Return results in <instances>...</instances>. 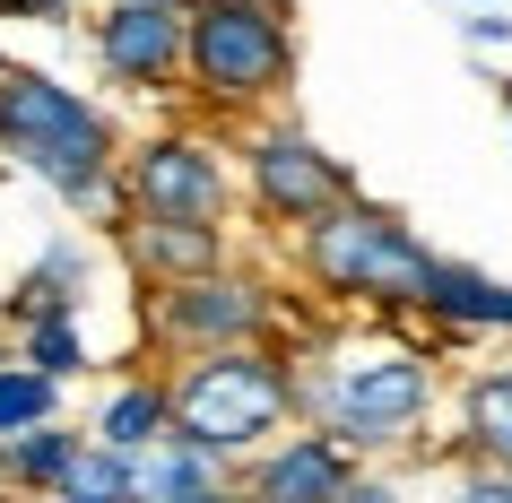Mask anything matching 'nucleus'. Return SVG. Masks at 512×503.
Wrapping results in <instances>:
<instances>
[{"mask_svg":"<svg viewBox=\"0 0 512 503\" xmlns=\"http://www.w3.org/2000/svg\"><path fill=\"white\" fill-rule=\"evenodd\" d=\"M296 408L322 417L339 451H400L434 408V365L417 347H339L330 365L296 373Z\"/></svg>","mask_w":512,"mask_h":503,"instance_id":"nucleus-1","label":"nucleus"},{"mask_svg":"<svg viewBox=\"0 0 512 503\" xmlns=\"http://www.w3.org/2000/svg\"><path fill=\"white\" fill-rule=\"evenodd\" d=\"M0 148L44 174L61 200L105 209L113 200V131L79 87L44 79V70H0Z\"/></svg>","mask_w":512,"mask_h":503,"instance_id":"nucleus-2","label":"nucleus"},{"mask_svg":"<svg viewBox=\"0 0 512 503\" xmlns=\"http://www.w3.org/2000/svg\"><path fill=\"white\" fill-rule=\"evenodd\" d=\"M287 408H296V373L261 347H209L165 382V434H183L217 460L261 451L287 425Z\"/></svg>","mask_w":512,"mask_h":503,"instance_id":"nucleus-3","label":"nucleus"},{"mask_svg":"<svg viewBox=\"0 0 512 503\" xmlns=\"http://www.w3.org/2000/svg\"><path fill=\"white\" fill-rule=\"evenodd\" d=\"M183 70L209 105H261L296 70V35L278 0H200L183 18Z\"/></svg>","mask_w":512,"mask_h":503,"instance_id":"nucleus-4","label":"nucleus"},{"mask_svg":"<svg viewBox=\"0 0 512 503\" xmlns=\"http://www.w3.org/2000/svg\"><path fill=\"white\" fill-rule=\"evenodd\" d=\"M304 261H313V278H322L330 295H348V304L356 295H365V304H417L434 252L408 235L391 209L339 200V209H322L304 226Z\"/></svg>","mask_w":512,"mask_h":503,"instance_id":"nucleus-5","label":"nucleus"},{"mask_svg":"<svg viewBox=\"0 0 512 503\" xmlns=\"http://www.w3.org/2000/svg\"><path fill=\"white\" fill-rule=\"evenodd\" d=\"M261 321H270V295L252 287V278H183V287H165L157 304V339L165 347H191V356H209V347H252L261 339Z\"/></svg>","mask_w":512,"mask_h":503,"instance_id":"nucleus-6","label":"nucleus"},{"mask_svg":"<svg viewBox=\"0 0 512 503\" xmlns=\"http://www.w3.org/2000/svg\"><path fill=\"white\" fill-rule=\"evenodd\" d=\"M131 200L139 217H226L235 183H226L217 148H200V139H148L131 157Z\"/></svg>","mask_w":512,"mask_h":503,"instance_id":"nucleus-7","label":"nucleus"},{"mask_svg":"<svg viewBox=\"0 0 512 503\" xmlns=\"http://www.w3.org/2000/svg\"><path fill=\"white\" fill-rule=\"evenodd\" d=\"M96 61L113 87H165L183 70V9L174 0H113L96 18Z\"/></svg>","mask_w":512,"mask_h":503,"instance_id":"nucleus-8","label":"nucleus"},{"mask_svg":"<svg viewBox=\"0 0 512 503\" xmlns=\"http://www.w3.org/2000/svg\"><path fill=\"white\" fill-rule=\"evenodd\" d=\"M252 191H261V209L287 217V226H313L322 209L348 200V165H330L313 139L296 131H261L252 139Z\"/></svg>","mask_w":512,"mask_h":503,"instance_id":"nucleus-9","label":"nucleus"},{"mask_svg":"<svg viewBox=\"0 0 512 503\" xmlns=\"http://www.w3.org/2000/svg\"><path fill=\"white\" fill-rule=\"evenodd\" d=\"M356 451H339L330 434H287V443H261L252 477H243V503H339L356 486Z\"/></svg>","mask_w":512,"mask_h":503,"instance_id":"nucleus-10","label":"nucleus"},{"mask_svg":"<svg viewBox=\"0 0 512 503\" xmlns=\"http://www.w3.org/2000/svg\"><path fill=\"white\" fill-rule=\"evenodd\" d=\"M226 486V460L183 434H157V443L122 451V503H209Z\"/></svg>","mask_w":512,"mask_h":503,"instance_id":"nucleus-11","label":"nucleus"},{"mask_svg":"<svg viewBox=\"0 0 512 503\" xmlns=\"http://www.w3.org/2000/svg\"><path fill=\"white\" fill-rule=\"evenodd\" d=\"M131 261L165 287H183V278H209L226 261V226L217 217H139L131 226Z\"/></svg>","mask_w":512,"mask_h":503,"instance_id":"nucleus-12","label":"nucleus"},{"mask_svg":"<svg viewBox=\"0 0 512 503\" xmlns=\"http://www.w3.org/2000/svg\"><path fill=\"white\" fill-rule=\"evenodd\" d=\"M417 304L434 321H452V330H512V287H495V278H478V269H460V261H434Z\"/></svg>","mask_w":512,"mask_h":503,"instance_id":"nucleus-13","label":"nucleus"},{"mask_svg":"<svg viewBox=\"0 0 512 503\" xmlns=\"http://www.w3.org/2000/svg\"><path fill=\"white\" fill-rule=\"evenodd\" d=\"M460 434H469V451H478V469H512V365L469 382V399H460Z\"/></svg>","mask_w":512,"mask_h":503,"instance_id":"nucleus-14","label":"nucleus"},{"mask_svg":"<svg viewBox=\"0 0 512 503\" xmlns=\"http://www.w3.org/2000/svg\"><path fill=\"white\" fill-rule=\"evenodd\" d=\"M70 451H79V434H70V425H27V434H9V443H0V486H44V495H53V477L70 469Z\"/></svg>","mask_w":512,"mask_h":503,"instance_id":"nucleus-15","label":"nucleus"},{"mask_svg":"<svg viewBox=\"0 0 512 503\" xmlns=\"http://www.w3.org/2000/svg\"><path fill=\"white\" fill-rule=\"evenodd\" d=\"M165 434V382H122L105 399V417H96V443L105 451H139Z\"/></svg>","mask_w":512,"mask_h":503,"instance_id":"nucleus-16","label":"nucleus"},{"mask_svg":"<svg viewBox=\"0 0 512 503\" xmlns=\"http://www.w3.org/2000/svg\"><path fill=\"white\" fill-rule=\"evenodd\" d=\"M53 408H61V382H44L35 365H0V443L27 434V425H44Z\"/></svg>","mask_w":512,"mask_h":503,"instance_id":"nucleus-17","label":"nucleus"},{"mask_svg":"<svg viewBox=\"0 0 512 503\" xmlns=\"http://www.w3.org/2000/svg\"><path fill=\"white\" fill-rule=\"evenodd\" d=\"M53 495L61 503H122V451L79 443V451H70V469L53 477Z\"/></svg>","mask_w":512,"mask_h":503,"instance_id":"nucleus-18","label":"nucleus"},{"mask_svg":"<svg viewBox=\"0 0 512 503\" xmlns=\"http://www.w3.org/2000/svg\"><path fill=\"white\" fill-rule=\"evenodd\" d=\"M27 365L44 373V382H70V373H87L79 321H27Z\"/></svg>","mask_w":512,"mask_h":503,"instance_id":"nucleus-19","label":"nucleus"},{"mask_svg":"<svg viewBox=\"0 0 512 503\" xmlns=\"http://www.w3.org/2000/svg\"><path fill=\"white\" fill-rule=\"evenodd\" d=\"M452 503H512V469H469Z\"/></svg>","mask_w":512,"mask_h":503,"instance_id":"nucleus-20","label":"nucleus"},{"mask_svg":"<svg viewBox=\"0 0 512 503\" xmlns=\"http://www.w3.org/2000/svg\"><path fill=\"white\" fill-rule=\"evenodd\" d=\"M70 0H0V18H61Z\"/></svg>","mask_w":512,"mask_h":503,"instance_id":"nucleus-21","label":"nucleus"},{"mask_svg":"<svg viewBox=\"0 0 512 503\" xmlns=\"http://www.w3.org/2000/svg\"><path fill=\"white\" fill-rule=\"evenodd\" d=\"M339 503H391V486H382V477H356V486H348Z\"/></svg>","mask_w":512,"mask_h":503,"instance_id":"nucleus-22","label":"nucleus"},{"mask_svg":"<svg viewBox=\"0 0 512 503\" xmlns=\"http://www.w3.org/2000/svg\"><path fill=\"white\" fill-rule=\"evenodd\" d=\"M209 503H243V495H226V486H217V495H209Z\"/></svg>","mask_w":512,"mask_h":503,"instance_id":"nucleus-23","label":"nucleus"},{"mask_svg":"<svg viewBox=\"0 0 512 503\" xmlns=\"http://www.w3.org/2000/svg\"><path fill=\"white\" fill-rule=\"evenodd\" d=\"M460 9H478V0H460Z\"/></svg>","mask_w":512,"mask_h":503,"instance_id":"nucleus-24","label":"nucleus"},{"mask_svg":"<svg viewBox=\"0 0 512 503\" xmlns=\"http://www.w3.org/2000/svg\"><path fill=\"white\" fill-rule=\"evenodd\" d=\"M174 9H183V0H174ZM191 9H200V0H191Z\"/></svg>","mask_w":512,"mask_h":503,"instance_id":"nucleus-25","label":"nucleus"},{"mask_svg":"<svg viewBox=\"0 0 512 503\" xmlns=\"http://www.w3.org/2000/svg\"><path fill=\"white\" fill-rule=\"evenodd\" d=\"M0 70H9V53H0Z\"/></svg>","mask_w":512,"mask_h":503,"instance_id":"nucleus-26","label":"nucleus"}]
</instances>
